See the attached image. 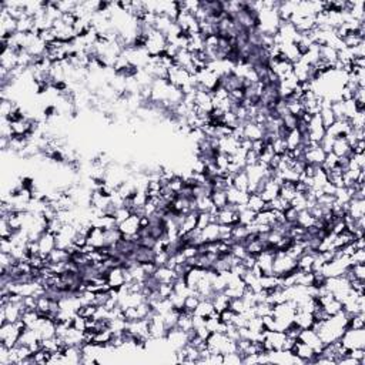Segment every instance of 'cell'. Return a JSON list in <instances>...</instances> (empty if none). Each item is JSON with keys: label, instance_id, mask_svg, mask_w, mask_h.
Segmentation results:
<instances>
[{"label": "cell", "instance_id": "14", "mask_svg": "<svg viewBox=\"0 0 365 365\" xmlns=\"http://www.w3.org/2000/svg\"><path fill=\"white\" fill-rule=\"evenodd\" d=\"M214 314H217V312H216V310H214L212 300H208V298H202V301L198 302L197 308L194 310V316L206 318V320L208 317H212V316H214Z\"/></svg>", "mask_w": 365, "mask_h": 365}, {"label": "cell", "instance_id": "24", "mask_svg": "<svg viewBox=\"0 0 365 365\" xmlns=\"http://www.w3.org/2000/svg\"><path fill=\"white\" fill-rule=\"evenodd\" d=\"M271 147H272V150H274V154H278V156H282V154H286L288 152L286 140L281 138V137H277V138L271 143Z\"/></svg>", "mask_w": 365, "mask_h": 365}, {"label": "cell", "instance_id": "11", "mask_svg": "<svg viewBox=\"0 0 365 365\" xmlns=\"http://www.w3.org/2000/svg\"><path fill=\"white\" fill-rule=\"evenodd\" d=\"M206 272H207V270L198 268V267H192V268L184 276V281H186V284L188 286V288L192 290V291H196L197 286H198V282H200L202 277L206 276Z\"/></svg>", "mask_w": 365, "mask_h": 365}, {"label": "cell", "instance_id": "7", "mask_svg": "<svg viewBox=\"0 0 365 365\" xmlns=\"http://www.w3.org/2000/svg\"><path fill=\"white\" fill-rule=\"evenodd\" d=\"M300 341H302L304 344H307L308 346H311L316 352H321L324 342L321 341V338L317 334V331L314 328H306V330H301V334L298 336Z\"/></svg>", "mask_w": 365, "mask_h": 365}, {"label": "cell", "instance_id": "15", "mask_svg": "<svg viewBox=\"0 0 365 365\" xmlns=\"http://www.w3.org/2000/svg\"><path fill=\"white\" fill-rule=\"evenodd\" d=\"M202 242H214L220 240V224L212 222L202 230Z\"/></svg>", "mask_w": 365, "mask_h": 365}, {"label": "cell", "instance_id": "23", "mask_svg": "<svg viewBox=\"0 0 365 365\" xmlns=\"http://www.w3.org/2000/svg\"><path fill=\"white\" fill-rule=\"evenodd\" d=\"M364 322H365V312H358V314H354V316H350V317H348L346 328L360 330V328H364Z\"/></svg>", "mask_w": 365, "mask_h": 365}, {"label": "cell", "instance_id": "9", "mask_svg": "<svg viewBox=\"0 0 365 365\" xmlns=\"http://www.w3.org/2000/svg\"><path fill=\"white\" fill-rule=\"evenodd\" d=\"M264 126L257 124L254 122H247L242 124V136L244 140L248 142H257V140H262L264 137Z\"/></svg>", "mask_w": 365, "mask_h": 365}, {"label": "cell", "instance_id": "17", "mask_svg": "<svg viewBox=\"0 0 365 365\" xmlns=\"http://www.w3.org/2000/svg\"><path fill=\"white\" fill-rule=\"evenodd\" d=\"M294 322L297 324L301 330H306V328H312L314 326V317L310 311H301L297 310L296 316H294Z\"/></svg>", "mask_w": 365, "mask_h": 365}, {"label": "cell", "instance_id": "1", "mask_svg": "<svg viewBox=\"0 0 365 365\" xmlns=\"http://www.w3.org/2000/svg\"><path fill=\"white\" fill-rule=\"evenodd\" d=\"M297 271V260L290 257L286 251L277 250L276 257H274V262H272V274L276 277H286V276H291Z\"/></svg>", "mask_w": 365, "mask_h": 365}, {"label": "cell", "instance_id": "20", "mask_svg": "<svg viewBox=\"0 0 365 365\" xmlns=\"http://www.w3.org/2000/svg\"><path fill=\"white\" fill-rule=\"evenodd\" d=\"M316 217L310 212V210H302V212H298V217H297V222L300 227H302V228H310V227H312V226H316Z\"/></svg>", "mask_w": 365, "mask_h": 365}, {"label": "cell", "instance_id": "10", "mask_svg": "<svg viewBox=\"0 0 365 365\" xmlns=\"http://www.w3.org/2000/svg\"><path fill=\"white\" fill-rule=\"evenodd\" d=\"M153 277L157 280L158 282H164V284H174V282L178 280V276H177L176 270L170 268V267H167V266L157 267Z\"/></svg>", "mask_w": 365, "mask_h": 365}, {"label": "cell", "instance_id": "26", "mask_svg": "<svg viewBox=\"0 0 365 365\" xmlns=\"http://www.w3.org/2000/svg\"><path fill=\"white\" fill-rule=\"evenodd\" d=\"M350 260H351V266H354V264H365V248L354 251L352 256L350 257Z\"/></svg>", "mask_w": 365, "mask_h": 365}, {"label": "cell", "instance_id": "13", "mask_svg": "<svg viewBox=\"0 0 365 365\" xmlns=\"http://www.w3.org/2000/svg\"><path fill=\"white\" fill-rule=\"evenodd\" d=\"M331 153H334L338 157V158H341V157H351V146L350 143L346 142V137H340V138H336L334 140V144H332V152Z\"/></svg>", "mask_w": 365, "mask_h": 365}, {"label": "cell", "instance_id": "21", "mask_svg": "<svg viewBox=\"0 0 365 365\" xmlns=\"http://www.w3.org/2000/svg\"><path fill=\"white\" fill-rule=\"evenodd\" d=\"M210 197H212V206H214L217 210H221V208H224V207L228 206L227 192H224V190H214Z\"/></svg>", "mask_w": 365, "mask_h": 365}, {"label": "cell", "instance_id": "16", "mask_svg": "<svg viewBox=\"0 0 365 365\" xmlns=\"http://www.w3.org/2000/svg\"><path fill=\"white\" fill-rule=\"evenodd\" d=\"M232 187L240 190V192H248L250 190V182H248V176L246 173V168H242L240 172L232 176Z\"/></svg>", "mask_w": 365, "mask_h": 365}, {"label": "cell", "instance_id": "25", "mask_svg": "<svg viewBox=\"0 0 365 365\" xmlns=\"http://www.w3.org/2000/svg\"><path fill=\"white\" fill-rule=\"evenodd\" d=\"M351 272L354 280L365 281V264H354L351 266Z\"/></svg>", "mask_w": 365, "mask_h": 365}, {"label": "cell", "instance_id": "18", "mask_svg": "<svg viewBox=\"0 0 365 365\" xmlns=\"http://www.w3.org/2000/svg\"><path fill=\"white\" fill-rule=\"evenodd\" d=\"M212 306H214L216 312H217V314H220V312H222L224 310L230 308L231 300L227 297V294H226V292H216V294L212 296Z\"/></svg>", "mask_w": 365, "mask_h": 365}, {"label": "cell", "instance_id": "8", "mask_svg": "<svg viewBox=\"0 0 365 365\" xmlns=\"http://www.w3.org/2000/svg\"><path fill=\"white\" fill-rule=\"evenodd\" d=\"M38 254L43 256V257H48L52 254V251L54 248H58L56 246V236L52 234V232H43L40 236V238L38 240Z\"/></svg>", "mask_w": 365, "mask_h": 365}, {"label": "cell", "instance_id": "3", "mask_svg": "<svg viewBox=\"0 0 365 365\" xmlns=\"http://www.w3.org/2000/svg\"><path fill=\"white\" fill-rule=\"evenodd\" d=\"M340 342L342 344L346 351L365 348V330L364 328H360V330L346 328L344 334L340 338Z\"/></svg>", "mask_w": 365, "mask_h": 365}, {"label": "cell", "instance_id": "12", "mask_svg": "<svg viewBox=\"0 0 365 365\" xmlns=\"http://www.w3.org/2000/svg\"><path fill=\"white\" fill-rule=\"evenodd\" d=\"M346 214L354 220L365 217V200L351 198V202H348V207H346Z\"/></svg>", "mask_w": 365, "mask_h": 365}, {"label": "cell", "instance_id": "5", "mask_svg": "<svg viewBox=\"0 0 365 365\" xmlns=\"http://www.w3.org/2000/svg\"><path fill=\"white\" fill-rule=\"evenodd\" d=\"M291 352L301 361V364H314L316 356H317V352H316L311 346H308L307 344H304V342L300 341V340H297V341L294 342Z\"/></svg>", "mask_w": 365, "mask_h": 365}, {"label": "cell", "instance_id": "6", "mask_svg": "<svg viewBox=\"0 0 365 365\" xmlns=\"http://www.w3.org/2000/svg\"><path fill=\"white\" fill-rule=\"evenodd\" d=\"M127 282L126 278V270L122 266H117L114 268H112L106 276V284L110 290H120Z\"/></svg>", "mask_w": 365, "mask_h": 365}, {"label": "cell", "instance_id": "4", "mask_svg": "<svg viewBox=\"0 0 365 365\" xmlns=\"http://www.w3.org/2000/svg\"><path fill=\"white\" fill-rule=\"evenodd\" d=\"M140 218L138 216L132 214L128 218H126L123 222H120L117 227L120 232L123 234V237L126 238H132V240H138V231L142 228V224H140Z\"/></svg>", "mask_w": 365, "mask_h": 365}, {"label": "cell", "instance_id": "2", "mask_svg": "<svg viewBox=\"0 0 365 365\" xmlns=\"http://www.w3.org/2000/svg\"><path fill=\"white\" fill-rule=\"evenodd\" d=\"M168 44V40L164 36L162 32L158 30H152L148 34H147V40H146V50L147 53L150 54V58H157V56H162L164 53V50Z\"/></svg>", "mask_w": 365, "mask_h": 365}, {"label": "cell", "instance_id": "22", "mask_svg": "<svg viewBox=\"0 0 365 365\" xmlns=\"http://www.w3.org/2000/svg\"><path fill=\"white\" fill-rule=\"evenodd\" d=\"M256 214L257 212L247 208V206H242L238 208V222L242 226H250L256 220Z\"/></svg>", "mask_w": 365, "mask_h": 365}, {"label": "cell", "instance_id": "19", "mask_svg": "<svg viewBox=\"0 0 365 365\" xmlns=\"http://www.w3.org/2000/svg\"><path fill=\"white\" fill-rule=\"evenodd\" d=\"M247 208H250L254 212H262L266 208V202L260 197L257 192H248V200H247Z\"/></svg>", "mask_w": 365, "mask_h": 365}]
</instances>
